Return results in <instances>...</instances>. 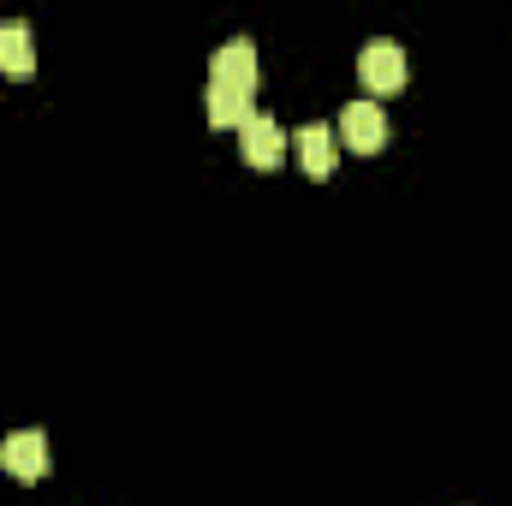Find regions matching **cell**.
<instances>
[{
	"label": "cell",
	"instance_id": "obj_1",
	"mask_svg": "<svg viewBox=\"0 0 512 506\" xmlns=\"http://www.w3.org/2000/svg\"><path fill=\"white\" fill-rule=\"evenodd\" d=\"M358 78H364V90H376V96H399L405 78H411V60H405V48H399L393 36H376V42H364V54H358Z\"/></svg>",
	"mask_w": 512,
	"mask_h": 506
},
{
	"label": "cell",
	"instance_id": "obj_2",
	"mask_svg": "<svg viewBox=\"0 0 512 506\" xmlns=\"http://www.w3.org/2000/svg\"><path fill=\"white\" fill-rule=\"evenodd\" d=\"M334 137H340L352 155H376V149L387 143L382 102H346V108H340V120H334Z\"/></svg>",
	"mask_w": 512,
	"mask_h": 506
},
{
	"label": "cell",
	"instance_id": "obj_3",
	"mask_svg": "<svg viewBox=\"0 0 512 506\" xmlns=\"http://www.w3.org/2000/svg\"><path fill=\"white\" fill-rule=\"evenodd\" d=\"M215 84H221V90H239V96H256V84H262V60H256L251 36H233L227 48H215Z\"/></svg>",
	"mask_w": 512,
	"mask_h": 506
},
{
	"label": "cell",
	"instance_id": "obj_4",
	"mask_svg": "<svg viewBox=\"0 0 512 506\" xmlns=\"http://www.w3.org/2000/svg\"><path fill=\"white\" fill-rule=\"evenodd\" d=\"M0 471L18 477V483H42V471H48V435H42V429L6 435V441H0Z\"/></svg>",
	"mask_w": 512,
	"mask_h": 506
},
{
	"label": "cell",
	"instance_id": "obj_5",
	"mask_svg": "<svg viewBox=\"0 0 512 506\" xmlns=\"http://www.w3.org/2000/svg\"><path fill=\"white\" fill-rule=\"evenodd\" d=\"M239 155H245L251 167H262V173L280 167V161H286V131L274 126L268 114H251V120L239 126Z\"/></svg>",
	"mask_w": 512,
	"mask_h": 506
},
{
	"label": "cell",
	"instance_id": "obj_6",
	"mask_svg": "<svg viewBox=\"0 0 512 506\" xmlns=\"http://www.w3.org/2000/svg\"><path fill=\"white\" fill-rule=\"evenodd\" d=\"M0 72L6 78H30L36 72V36L24 18H0Z\"/></svg>",
	"mask_w": 512,
	"mask_h": 506
},
{
	"label": "cell",
	"instance_id": "obj_7",
	"mask_svg": "<svg viewBox=\"0 0 512 506\" xmlns=\"http://www.w3.org/2000/svg\"><path fill=\"white\" fill-rule=\"evenodd\" d=\"M292 143H298V161H304V173H310V179H328V173H334V149H340L334 126H322V120H316V126L298 131Z\"/></svg>",
	"mask_w": 512,
	"mask_h": 506
},
{
	"label": "cell",
	"instance_id": "obj_8",
	"mask_svg": "<svg viewBox=\"0 0 512 506\" xmlns=\"http://www.w3.org/2000/svg\"><path fill=\"white\" fill-rule=\"evenodd\" d=\"M203 108H209V126H221V131H239V126H245V120L256 114L251 96H239V90H221V84H209Z\"/></svg>",
	"mask_w": 512,
	"mask_h": 506
}]
</instances>
